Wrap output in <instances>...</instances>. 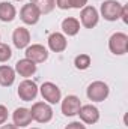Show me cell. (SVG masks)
Listing matches in <instances>:
<instances>
[{"instance_id":"obj_1","label":"cell","mask_w":128,"mask_h":129,"mask_svg":"<svg viewBox=\"0 0 128 129\" xmlns=\"http://www.w3.org/2000/svg\"><path fill=\"white\" fill-rule=\"evenodd\" d=\"M122 8H124V5L119 3L118 0H104L101 3L99 12H101V17L104 20H107V21H118V20H121Z\"/></svg>"},{"instance_id":"obj_2","label":"cell","mask_w":128,"mask_h":129,"mask_svg":"<svg viewBox=\"0 0 128 129\" xmlns=\"http://www.w3.org/2000/svg\"><path fill=\"white\" fill-rule=\"evenodd\" d=\"M30 114H32V120L38 123H48L53 119V108L50 107V104L39 101L35 102L30 108Z\"/></svg>"},{"instance_id":"obj_3","label":"cell","mask_w":128,"mask_h":129,"mask_svg":"<svg viewBox=\"0 0 128 129\" xmlns=\"http://www.w3.org/2000/svg\"><path fill=\"white\" fill-rule=\"evenodd\" d=\"M110 95V89L104 81H94L86 89V96L92 102H102Z\"/></svg>"},{"instance_id":"obj_4","label":"cell","mask_w":128,"mask_h":129,"mask_svg":"<svg viewBox=\"0 0 128 129\" xmlns=\"http://www.w3.org/2000/svg\"><path fill=\"white\" fill-rule=\"evenodd\" d=\"M109 50L115 56H124L128 51V35L122 32L113 33L109 39Z\"/></svg>"},{"instance_id":"obj_5","label":"cell","mask_w":128,"mask_h":129,"mask_svg":"<svg viewBox=\"0 0 128 129\" xmlns=\"http://www.w3.org/2000/svg\"><path fill=\"white\" fill-rule=\"evenodd\" d=\"M39 92H41V95L44 98V101L47 104H50V105L59 104L62 101V92H60V89L54 83H51V81H45L39 87Z\"/></svg>"},{"instance_id":"obj_6","label":"cell","mask_w":128,"mask_h":129,"mask_svg":"<svg viewBox=\"0 0 128 129\" xmlns=\"http://www.w3.org/2000/svg\"><path fill=\"white\" fill-rule=\"evenodd\" d=\"M38 92H39V87L36 86L35 81L29 80V78L23 80L18 84V90H17L18 98L21 101H24V102H32L33 99L38 96Z\"/></svg>"},{"instance_id":"obj_7","label":"cell","mask_w":128,"mask_h":129,"mask_svg":"<svg viewBox=\"0 0 128 129\" xmlns=\"http://www.w3.org/2000/svg\"><path fill=\"white\" fill-rule=\"evenodd\" d=\"M98 21H99V12H98V9L94 8V6L86 5L81 9V12H80V23H81V26L86 27V29H94L98 24Z\"/></svg>"},{"instance_id":"obj_8","label":"cell","mask_w":128,"mask_h":129,"mask_svg":"<svg viewBox=\"0 0 128 129\" xmlns=\"http://www.w3.org/2000/svg\"><path fill=\"white\" fill-rule=\"evenodd\" d=\"M80 107H81V101L75 95H68L66 98L62 99V104H60V110H62L63 116H66V117L77 116L80 111Z\"/></svg>"},{"instance_id":"obj_9","label":"cell","mask_w":128,"mask_h":129,"mask_svg":"<svg viewBox=\"0 0 128 129\" xmlns=\"http://www.w3.org/2000/svg\"><path fill=\"white\" fill-rule=\"evenodd\" d=\"M26 59L32 60L33 63H44L48 59V50L41 44H32L26 48Z\"/></svg>"},{"instance_id":"obj_10","label":"cell","mask_w":128,"mask_h":129,"mask_svg":"<svg viewBox=\"0 0 128 129\" xmlns=\"http://www.w3.org/2000/svg\"><path fill=\"white\" fill-rule=\"evenodd\" d=\"M81 120V123H86V125H95L96 122L99 120V110L96 108L95 105L92 104H88V105H81L80 107V111L77 114Z\"/></svg>"},{"instance_id":"obj_11","label":"cell","mask_w":128,"mask_h":129,"mask_svg":"<svg viewBox=\"0 0 128 129\" xmlns=\"http://www.w3.org/2000/svg\"><path fill=\"white\" fill-rule=\"evenodd\" d=\"M20 18H21V21L24 24L33 26V24H36L39 21L41 14H39V11L36 9V6L33 3H26V5H23V8L20 11Z\"/></svg>"},{"instance_id":"obj_12","label":"cell","mask_w":128,"mask_h":129,"mask_svg":"<svg viewBox=\"0 0 128 129\" xmlns=\"http://www.w3.org/2000/svg\"><path fill=\"white\" fill-rule=\"evenodd\" d=\"M12 122L17 128H27L32 123V114L29 108L20 107L15 108V111L12 113Z\"/></svg>"},{"instance_id":"obj_13","label":"cell","mask_w":128,"mask_h":129,"mask_svg":"<svg viewBox=\"0 0 128 129\" xmlns=\"http://www.w3.org/2000/svg\"><path fill=\"white\" fill-rule=\"evenodd\" d=\"M47 42H48V48H50L53 53H62V51L66 50V47H68L66 36L60 32H53L48 36Z\"/></svg>"},{"instance_id":"obj_14","label":"cell","mask_w":128,"mask_h":129,"mask_svg":"<svg viewBox=\"0 0 128 129\" xmlns=\"http://www.w3.org/2000/svg\"><path fill=\"white\" fill-rule=\"evenodd\" d=\"M12 42L18 50L27 48L30 45V32L26 27H17L12 33Z\"/></svg>"},{"instance_id":"obj_15","label":"cell","mask_w":128,"mask_h":129,"mask_svg":"<svg viewBox=\"0 0 128 129\" xmlns=\"http://www.w3.org/2000/svg\"><path fill=\"white\" fill-rule=\"evenodd\" d=\"M15 74H18L20 77H24V78H30L32 75H35L36 72V63H33L32 60L29 59H21L15 63Z\"/></svg>"},{"instance_id":"obj_16","label":"cell","mask_w":128,"mask_h":129,"mask_svg":"<svg viewBox=\"0 0 128 129\" xmlns=\"http://www.w3.org/2000/svg\"><path fill=\"white\" fill-rule=\"evenodd\" d=\"M17 17V9L11 2H2L0 3V21L11 23Z\"/></svg>"},{"instance_id":"obj_17","label":"cell","mask_w":128,"mask_h":129,"mask_svg":"<svg viewBox=\"0 0 128 129\" xmlns=\"http://www.w3.org/2000/svg\"><path fill=\"white\" fill-rule=\"evenodd\" d=\"M14 81H15V69L8 64H2L0 66V86L9 87L14 84Z\"/></svg>"},{"instance_id":"obj_18","label":"cell","mask_w":128,"mask_h":129,"mask_svg":"<svg viewBox=\"0 0 128 129\" xmlns=\"http://www.w3.org/2000/svg\"><path fill=\"white\" fill-rule=\"evenodd\" d=\"M62 32L66 36H75L80 32V21L74 17H66L62 21Z\"/></svg>"},{"instance_id":"obj_19","label":"cell","mask_w":128,"mask_h":129,"mask_svg":"<svg viewBox=\"0 0 128 129\" xmlns=\"http://www.w3.org/2000/svg\"><path fill=\"white\" fill-rule=\"evenodd\" d=\"M30 3H33L36 6V9L39 11L41 15H47L56 8V2L54 0H32Z\"/></svg>"},{"instance_id":"obj_20","label":"cell","mask_w":128,"mask_h":129,"mask_svg":"<svg viewBox=\"0 0 128 129\" xmlns=\"http://www.w3.org/2000/svg\"><path fill=\"white\" fill-rule=\"evenodd\" d=\"M91 63H92V60H91V56H89V54H78V56L74 59L75 68L80 69V71H86V69L91 66Z\"/></svg>"},{"instance_id":"obj_21","label":"cell","mask_w":128,"mask_h":129,"mask_svg":"<svg viewBox=\"0 0 128 129\" xmlns=\"http://www.w3.org/2000/svg\"><path fill=\"white\" fill-rule=\"evenodd\" d=\"M11 57H12V50H11V47H9L8 44L0 42V63L8 62Z\"/></svg>"},{"instance_id":"obj_22","label":"cell","mask_w":128,"mask_h":129,"mask_svg":"<svg viewBox=\"0 0 128 129\" xmlns=\"http://www.w3.org/2000/svg\"><path fill=\"white\" fill-rule=\"evenodd\" d=\"M8 116H9V113H8V108H6L5 105H0V126L6 123V120H8Z\"/></svg>"},{"instance_id":"obj_23","label":"cell","mask_w":128,"mask_h":129,"mask_svg":"<svg viewBox=\"0 0 128 129\" xmlns=\"http://www.w3.org/2000/svg\"><path fill=\"white\" fill-rule=\"evenodd\" d=\"M54 2H56V6L62 11L71 9V0H54Z\"/></svg>"},{"instance_id":"obj_24","label":"cell","mask_w":128,"mask_h":129,"mask_svg":"<svg viewBox=\"0 0 128 129\" xmlns=\"http://www.w3.org/2000/svg\"><path fill=\"white\" fill-rule=\"evenodd\" d=\"M88 5V0H71V9H83Z\"/></svg>"},{"instance_id":"obj_25","label":"cell","mask_w":128,"mask_h":129,"mask_svg":"<svg viewBox=\"0 0 128 129\" xmlns=\"http://www.w3.org/2000/svg\"><path fill=\"white\" fill-rule=\"evenodd\" d=\"M65 129H86V126L81 122H71L65 126Z\"/></svg>"},{"instance_id":"obj_26","label":"cell","mask_w":128,"mask_h":129,"mask_svg":"<svg viewBox=\"0 0 128 129\" xmlns=\"http://www.w3.org/2000/svg\"><path fill=\"white\" fill-rule=\"evenodd\" d=\"M127 15H128V6L127 5H124V8H122V14H121V20L127 24L128 23V18H127Z\"/></svg>"},{"instance_id":"obj_27","label":"cell","mask_w":128,"mask_h":129,"mask_svg":"<svg viewBox=\"0 0 128 129\" xmlns=\"http://www.w3.org/2000/svg\"><path fill=\"white\" fill-rule=\"evenodd\" d=\"M0 129H20V128H17L15 125H9V123H8V125H2Z\"/></svg>"},{"instance_id":"obj_28","label":"cell","mask_w":128,"mask_h":129,"mask_svg":"<svg viewBox=\"0 0 128 129\" xmlns=\"http://www.w3.org/2000/svg\"><path fill=\"white\" fill-rule=\"evenodd\" d=\"M15 2H24V0H15Z\"/></svg>"},{"instance_id":"obj_29","label":"cell","mask_w":128,"mask_h":129,"mask_svg":"<svg viewBox=\"0 0 128 129\" xmlns=\"http://www.w3.org/2000/svg\"><path fill=\"white\" fill-rule=\"evenodd\" d=\"M30 129H39V128H30Z\"/></svg>"}]
</instances>
